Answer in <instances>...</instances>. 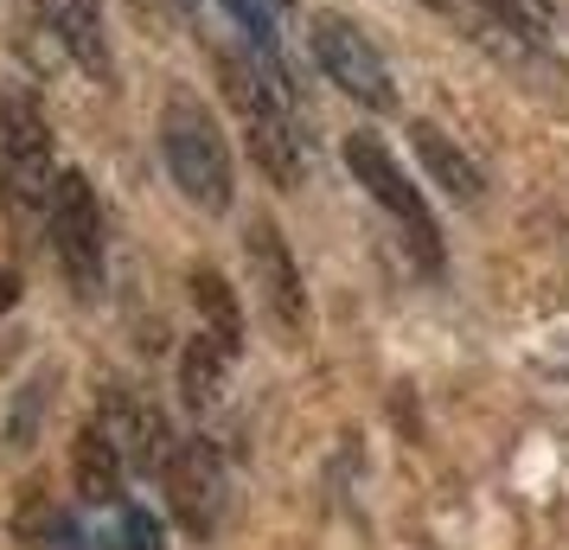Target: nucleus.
Wrapping results in <instances>:
<instances>
[{"instance_id":"nucleus-1","label":"nucleus","mask_w":569,"mask_h":550,"mask_svg":"<svg viewBox=\"0 0 569 550\" xmlns=\"http://www.w3.org/2000/svg\"><path fill=\"white\" fill-rule=\"evenodd\" d=\"M160 154H167V173L180 186L186 199L211 218H224L237 206V167H231V141L218 129V116H211L192 90H173L167 103H160Z\"/></svg>"},{"instance_id":"nucleus-2","label":"nucleus","mask_w":569,"mask_h":550,"mask_svg":"<svg viewBox=\"0 0 569 550\" xmlns=\"http://www.w3.org/2000/svg\"><path fill=\"white\" fill-rule=\"evenodd\" d=\"M218 78H224V97H231V109H237V129L250 141V160L269 173L276 192H295V186L308 180V160H301V122H295L282 71L269 64V78H257L250 64L218 58Z\"/></svg>"},{"instance_id":"nucleus-3","label":"nucleus","mask_w":569,"mask_h":550,"mask_svg":"<svg viewBox=\"0 0 569 550\" xmlns=\"http://www.w3.org/2000/svg\"><path fill=\"white\" fill-rule=\"evenodd\" d=\"M52 129H46V109L32 103L27 90H7L0 103V206L13 224L46 218L52 211Z\"/></svg>"},{"instance_id":"nucleus-4","label":"nucleus","mask_w":569,"mask_h":550,"mask_svg":"<svg viewBox=\"0 0 569 550\" xmlns=\"http://www.w3.org/2000/svg\"><path fill=\"white\" fill-rule=\"evenodd\" d=\"M346 167H352V186H365L390 211V224L403 231V250H410L416 269L422 276H441V231H436V218H429V206H422L416 180L403 173V160L390 154L371 129H352L346 134Z\"/></svg>"},{"instance_id":"nucleus-5","label":"nucleus","mask_w":569,"mask_h":550,"mask_svg":"<svg viewBox=\"0 0 569 550\" xmlns=\"http://www.w3.org/2000/svg\"><path fill=\"white\" fill-rule=\"evenodd\" d=\"M46 231H52V257H58V269H64V282H71L83 301L103 294V211H97V186L83 180L78 167L58 173Z\"/></svg>"},{"instance_id":"nucleus-6","label":"nucleus","mask_w":569,"mask_h":550,"mask_svg":"<svg viewBox=\"0 0 569 550\" xmlns=\"http://www.w3.org/2000/svg\"><path fill=\"white\" fill-rule=\"evenodd\" d=\"M313 58H320V71H327V83H339L346 97L359 109H378V116H390L397 109V83H390V64L385 52L365 39L346 13H313Z\"/></svg>"},{"instance_id":"nucleus-7","label":"nucleus","mask_w":569,"mask_h":550,"mask_svg":"<svg viewBox=\"0 0 569 550\" xmlns=\"http://www.w3.org/2000/svg\"><path fill=\"white\" fill-rule=\"evenodd\" d=\"M243 262H250V289H257L269 327L295 346L308 333V289H301L295 250H288V237H282L276 218H250V231H243Z\"/></svg>"},{"instance_id":"nucleus-8","label":"nucleus","mask_w":569,"mask_h":550,"mask_svg":"<svg viewBox=\"0 0 569 550\" xmlns=\"http://www.w3.org/2000/svg\"><path fill=\"white\" fill-rule=\"evenodd\" d=\"M160 480H167V499H173L180 524L192 531V538H206L211 524H218V512H224V468H218V448L211 442H180L173 454H167Z\"/></svg>"},{"instance_id":"nucleus-9","label":"nucleus","mask_w":569,"mask_h":550,"mask_svg":"<svg viewBox=\"0 0 569 550\" xmlns=\"http://www.w3.org/2000/svg\"><path fill=\"white\" fill-rule=\"evenodd\" d=\"M39 13H46V27H52V39L71 52V64H78L83 78L109 83V32H103V0H32Z\"/></svg>"},{"instance_id":"nucleus-10","label":"nucleus","mask_w":569,"mask_h":550,"mask_svg":"<svg viewBox=\"0 0 569 550\" xmlns=\"http://www.w3.org/2000/svg\"><path fill=\"white\" fill-rule=\"evenodd\" d=\"M71 473H78V493L90 499V506H122V487H129V454H122V442L109 436L103 417H90L78 429V448H71Z\"/></svg>"},{"instance_id":"nucleus-11","label":"nucleus","mask_w":569,"mask_h":550,"mask_svg":"<svg viewBox=\"0 0 569 550\" xmlns=\"http://www.w3.org/2000/svg\"><path fill=\"white\" fill-rule=\"evenodd\" d=\"M410 148H416V160L429 167V180H436L455 206H480V199H487V173H480V167H473V154H467V148H455L436 122H410Z\"/></svg>"},{"instance_id":"nucleus-12","label":"nucleus","mask_w":569,"mask_h":550,"mask_svg":"<svg viewBox=\"0 0 569 550\" xmlns=\"http://www.w3.org/2000/svg\"><path fill=\"white\" fill-rule=\"evenodd\" d=\"M103 422H109V436L122 442V454H129V468L134 473H160L167 468V422H160V410H148V403H129V397H116L103 410Z\"/></svg>"},{"instance_id":"nucleus-13","label":"nucleus","mask_w":569,"mask_h":550,"mask_svg":"<svg viewBox=\"0 0 569 550\" xmlns=\"http://www.w3.org/2000/svg\"><path fill=\"white\" fill-rule=\"evenodd\" d=\"M192 314H199V333H211L218 346L243 352V308H237V289L218 276V269H192Z\"/></svg>"},{"instance_id":"nucleus-14","label":"nucleus","mask_w":569,"mask_h":550,"mask_svg":"<svg viewBox=\"0 0 569 550\" xmlns=\"http://www.w3.org/2000/svg\"><path fill=\"white\" fill-rule=\"evenodd\" d=\"M231 366H237L231 346H218L211 333H192V346H186V359H180V397L192 410H218Z\"/></svg>"},{"instance_id":"nucleus-15","label":"nucleus","mask_w":569,"mask_h":550,"mask_svg":"<svg viewBox=\"0 0 569 550\" xmlns=\"http://www.w3.org/2000/svg\"><path fill=\"white\" fill-rule=\"evenodd\" d=\"M39 410H46V378H32L27 391L13 397V417H7V448H32V429H39Z\"/></svg>"},{"instance_id":"nucleus-16","label":"nucleus","mask_w":569,"mask_h":550,"mask_svg":"<svg viewBox=\"0 0 569 550\" xmlns=\"http://www.w3.org/2000/svg\"><path fill=\"white\" fill-rule=\"evenodd\" d=\"M224 7H231V20L257 39L262 52H276V0H224Z\"/></svg>"},{"instance_id":"nucleus-17","label":"nucleus","mask_w":569,"mask_h":550,"mask_svg":"<svg viewBox=\"0 0 569 550\" xmlns=\"http://www.w3.org/2000/svg\"><path fill=\"white\" fill-rule=\"evenodd\" d=\"M122 550H160V519H148L141 506H122Z\"/></svg>"},{"instance_id":"nucleus-18","label":"nucleus","mask_w":569,"mask_h":550,"mask_svg":"<svg viewBox=\"0 0 569 550\" xmlns=\"http://www.w3.org/2000/svg\"><path fill=\"white\" fill-rule=\"evenodd\" d=\"M13 301H20V276H13V269H7V262H0V314H7V308H13Z\"/></svg>"},{"instance_id":"nucleus-19","label":"nucleus","mask_w":569,"mask_h":550,"mask_svg":"<svg viewBox=\"0 0 569 550\" xmlns=\"http://www.w3.org/2000/svg\"><path fill=\"white\" fill-rule=\"evenodd\" d=\"M276 7H295V0H276Z\"/></svg>"}]
</instances>
